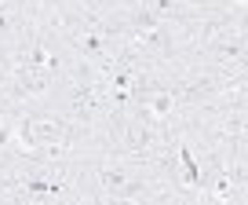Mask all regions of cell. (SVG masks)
Segmentation results:
<instances>
[{
  "mask_svg": "<svg viewBox=\"0 0 248 205\" xmlns=\"http://www.w3.org/2000/svg\"><path fill=\"white\" fill-rule=\"evenodd\" d=\"M0 205H11V172L0 169Z\"/></svg>",
  "mask_w": 248,
  "mask_h": 205,
  "instance_id": "1",
  "label": "cell"
}]
</instances>
